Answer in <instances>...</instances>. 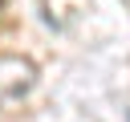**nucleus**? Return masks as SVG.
I'll return each mask as SVG.
<instances>
[{
  "instance_id": "f257e3e1",
  "label": "nucleus",
  "mask_w": 130,
  "mask_h": 122,
  "mask_svg": "<svg viewBox=\"0 0 130 122\" xmlns=\"http://www.w3.org/2000/svg\"><path fill=\"white\" fill-rule=\"evenodd\" d=\"M37 89V65L20 53H0V106L24 102Z\"/></svg>"
}]
</instances>
